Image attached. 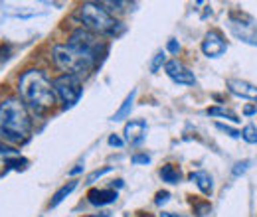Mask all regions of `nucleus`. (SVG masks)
Returning <instances> with one entry per match:
<instances>
[{
	"instance_id": "nucleus-32",
	"label": "nucleus",
	"mask_w": 257,
	"mask_h": 217,
	"mask_svg": "<svg viewBox=\"0 0 257 217\" xmlns=\"http://www.w3.org/2000/svg\"><path fill=\"white\" fill-rule=\"evenodd\" d=\"M161 217H180L178 213H170V211H162Z\"/></svg>"
},
{
	"instance_id": "nucleus-25",
	"label": "nucleus",
	"mask_w": 257,
	"mask_h": 217,
	"mask_svg": "<svg viewBox=\"0 0 257 217\" xmlns=\"http://www.w3.org/2000/svg\"><path fill=\"white\" fill-rule=\"evenodd\" d=\"M151 156L149 154H135L133 156V164H149Z\"/></svg>"
},
{
	"instance_id": "nucleus-17",
	"label": "nucleus",
	"mask_w": 257,
	"mask_h": 217,
	"mask_svg": "<svg viewBox=\"0 0 257 217\" xmlns=\"http://www.w3.org/2000/svg\"><path fill=\"white\" fill-rule=\"evenodd\" d=\"M206 113H208L210 117H222V119H227V121H231V123H239V119H237L235 113L225 111V109H222V107H212V109H208Z\"/></svg>"
},
{
	"instance_id": "nucleus-24",
	"label": "nucleus",
	"mask_w": 257,
	"mask_h": 217,
	"mask_svg": "<svg viewBox=\"0 0 257 217\" xmlns=\"http://www.w3.org/2000/svg\"><path fill=\"white\" fill-rule=\"evenodd\" d=\"M168 199H170V193H168V191H159V193H157L155 203H157V205H164Z\"/></svg>"
},
{
	"instance_id": "nucleus-11",
	"label": "nucleus",
	"mask_w": 257,
	"mask_h": 217,
	"mask_svg": "<svg viewBox=\"0 0 257 217\" xmlns=\"http://www.w3.org/2000/svg\"><path fill=\"white\" fill-rule=\"evenodd\" d=\"M227 89L237 97H243V99H251L257 101V87L247 83V81H241V79H227Z\"/></svg>"
},
{
	"instance_id": "nucleus-22",
	"label": "nucleus",
	"mask_w": 257,
	"mask_h": 217,
	"mask_svg": "<svg viewBox=\"0 0 257 217\" xmlns=\"http://www.w3.org/2000/svg\"><path fill=\"white\" fill-rule=\"evenodd\" d=\"M247 168H249V160H241V162H237L235 168H233V176H241Z\"/></svg>"
},
{
	"instance_id": "nucleus-23",
	"label": "nucleus",
	"mask_w": 257,
	"mask_h": 217,
	"mask_svg": "<svg viewBox=\"0 0 257 217\" xmlns=\"http://www.w3.org/2000/svg\"><path fill=\"white\" fill-rule=\"evenodd\" d=\"M107 172H111V166H105V168H101V170H95L93 174H89V176H87V182H95L97 178H101V176L107 174Z\"/></svg>"
},
{
	"instance_id": "nucleus-29",
	"label": "nucleus",
	"mask_w": 257,
	"mask_h": 217,
	"mask_svg": "<svg viewBox=\"0 0 257 217\" xmlns=\"http://www.w3.org/2000/svg\"><path fill=\"white\" fill-rule=\"evenodd\" d=\"M0 154H16V150H12L10 146H6V144L0 140Z\"/></svg>"
},
{
	"instance_id": "nucleus-12",
	"label": "nucleus",
	"mask_w": 257,
	"mask_h": 217,
	"mask_svg": "<svg viewBox=\"0 0 257 217\" xmlns=\"http://www.w3.org/2000/svg\"><path fill=\"white\" fill-rule=\"evenodd\" d=\"M117 197H119V195H117L115 189H91V191L87 193V201H89L91 205H97V207L109 205V203H113Z\"/></svg>"
},
{
	"instance_id": "nucleus-3",
	"label": "nucleus",
	"mask_w": 257,
	"mask_h": 217,
	"mask_svg": "<svg viewBox=\"0 0 257 217\" xmlns=\"http://www.w3.org/2000/svg\"><path fill=\"white\" fill-rule=\"evenodd\" d=\"M52 56H54L56 65L62 71H65L67 75H75V77L87 75L97 63V60L91 54L81 52V50L73 48L71 44H56L52 50Z\"/></svg>"
},
{
	"instance_id": "nucleus-31",
	"label": "nucleus",
	"mask_w": 257,
	"mask_h": 217,
	"mask_svg": "<svg viewBox=\"0 0 257 217\" xmlns=\"http://www.w3.org/2000/svg\"><path fill=\"white\" fill-rule=\"evenodd\" d=\"M243 113H245L247 117H249V115H255V113H257V107H245V109H243Z\"/></svg>"
},
{
	"instance_id": "nucleus-1",
	"label": "nucleus",
	"mask_w": 257,
	"mask_h": 217,
	"mask_svg": "<svg viewBox=\"0 0 257 217\" xmlns=\"http://www.w3.org/2000/svg\"><path fill=\"white\" fill-rule=\"evenodd\" d=\"M18 95L26 107L36 115H44L56 103V91L52 81L40 69H26L18 79Z\"/></svg>"
},
{
	"instance_id": "nucleus-16",
	"label": "nucleus",
	"mask_w": 257,
	"mask_h": 217,
	"mask_svg": "<svg viewBox=\"0 0 257 217\" xmlns=\"http://www.w3.org/2000/svg\"><path fill=\"white\" fill-rule=\"evenodd\" d=\"M135 97H137V91L133 89V91L127 95V99L123 101L121 109H119V111L113 115V119H111V121H115V123H117V121H123L125 117H128V113H131V109H133V103H135Z\"/></svg>"
},
{
	"instance_id": "nucleus-33",
	"label": "nucleus",
	"mask_w": 257,
	"mask_h": 217,
	"mask_svg": "<svg viewBox=\"0 0 257 217\" xmlns=\"http://www.w3.org/2000/svg\"><path fill=\"white\" fill-rule=\"evenodd\" d=\"M93 217H109V213H103V215H93Z\"/></svg>"
},
{
	"instance_id": "nucleus-13",
	"label": "nucleus",
	"mask_w": 257,
	"mask_h": 217,
	"mask_svg": "<svg viewBox=\"0 0 257 217\" xmlns=\"http://www.w3.org/2000/svg\"><path fill=\"white\" fill-rule=\"evenodd\" d=\"M190 180L198 186V189H200L202 193H206V195H210V193H212L214 184H212V176H210L208 172H204V170L192 172V174H190Z\"/></svg>"
},
{
	"instance_id": "nucleus-5",
	"label": "nucleus",
	"mask_w": 257,
	"mask_h": 217,
	"mask_svg": "<svg viewBox=\"0 0 257 217\" xmlns=\"http://www.w3.org/2000/svg\"><path fill=\"white\" fill-rule=\"evenodd\" d=\"M54 91L60 95V99L65 103V107H73L81 99L83 87H81L79 77L64 73V75H60V77L54 79Z\"/></svg>"
},
{
	"instance_id": "nucleus-14",
	"label": "nucleus",
	"mask_w": 257,
	"mask_h": 217,
	"mask_svg": "<svg viewBox=\"0 0 257 217\" xmlns=\"http://www.w3.org/2000/svg\"><path fill=\"white\" fill-rule=\"evenodd\" d=\"M161 178H162V182H166V184H178V182L182 180V174H180V170H178L176 166L166 164V166L161 168Z\"/></svg>"
},
{
	"instance_id": "nucleus-19",
	"label": "nucleus",
	"mask_w": 257,
	"mask_h": 217,
	"mask_svg": "<svg viewBox=\"0 0 257 217\" xmlns=\"http://www.w3.org/2000/svg\"><path fill=\"white\" fill-rule=\"evenodd\" d=\"M4 164L8 168H12V170H24L28 166V160L26 158H6Z\"/></svg>"
},
{
	"instance_id": "nucleus-34",
	"label": "nucleus",
	"mask_w": 257,
	"mask_h": 217,
	"mask_svg": "<svg viewBox=\"0 0 257 217\" xmlns=\"http://www.w3.org/2000/svg\"><path fill=\"white\" fill-rule=\"evenodd\" d=\"M0 168H2V164H0Z\"/></svg>"
},
{
	"instance_id": "nucleus-7",
	"label": "nucleus",
	"mask_w": 257,
	"mask_h": 217,
	"mask_svg": "<svg viewBox=\"0 0 257 217\" xmlns=\"http://www.w3.org/2000/svg\"><path fill=\"white\" fill-rule=\"evenodd\" d=\"M227 28L239 42L249 44V46H257V26L253 22H245L241 16L231 14L227 18Z\"/></svg>"
},
{
	"instance_id": "nucleus-27",
	"label": "nucleus",
	"mask_w": 257,
	"mask_h": 217,
	"mask_svg": "<svg viewBox=\"0 0 257 217\" xmlns=\"http://www.w3.org/2000/svg\"><path fill=\"white\" fill-rule=\"evenodd\" d=\"M166 48H168V52H170V54H178V52H180V44H178L176 40H170Z\"/></svg>"
},
{
	"instance_id": "nucleus-4",
	"label": "nucleus",
	"mask_w": 257,
	"mask_h": 217,
	"mask_svg": "<svg viewBox=\"0 0 257 217\" xmlns=\"http://www.w3.org/2000/svg\"><path fill=\"white\" fill-rule=\"evenodd\" d=\"M75 16L89 28V32H95V34H117L121 30L119 22L99 2H83L77 8Z\"/></svg>"
},
{
	"instance_id": "nucleus-9",
	"label": "nucleus",
	"mask_w": 257,
	"mask_h": 217,
	"mask_svg": "<svg viewBox=\"0 0 257 217\" xmlns=\"http://www.w3.org/2000/svg\"><path fill=\"white\" fill-rule=\"evenodd\" d=\"M202 52L208 58H220L227 52V44L218 32H208L202 42Z\"/></svg>"
},
{
	"instance_id": "nucleus-18",
	"label": "nucleus",
	"mask_w": 257,
	"mask_h": 217,
	"mask_svg": "<svg viewBox=\"0 0 257 217\" xmlns=\"http://www.w3.org/2000/svg\"><path fill=\"white\" fill-rule=\"evenodd\" d=\"M241 138L249 144H257V126L255 124H247L243 130H241Z\"/></svg>"
},
{
	"instance_id": "nucleus-20",
	"label": "nucleus",
	"mask_w": 257,
	"mask_h": 217,
	"mask_svg": "<svg viewBox=\"0 0 257 217\" xmlns=\"http://www.w3.org/2000/svg\"><path fill=\"white\" fill-rule=\"evenodd\" d=\"M162 63L166 65V56H164V52H161V54H157V56H155V60H153V63H151V71H153V73H157V71L161 69Z\"/></svg>"
},
{
	"instance_id": "nucleus-10",
	"label": "nucleus",
	"mask_w": 257,
	"mask_h": 217,
	"mask_svg": "<svg viewBox=\"0 0 257 217\" xmlns=\"http://www.w3.org/2000/svg\"><path fill=\"white\" fill-rule=\"evenodd\" d=\"M145 136H147V123L145 121H131L125 124V140L128 144L137 146L145 140Z\"/></svg>"
},
{
	"instance_id": "nucleus-8",
	"label": "nucleus",
	"mask_w": 257,
	"mask_h": 217,
	"mask_svg": "<svg viewBox=\"0 0 257 217\" xmlns=\"http://www.w3.org/2000/svg\"><path fill=\"white\" fill-rule=\"evenodd\" d=\"M164 71H166V75H168L174 83H178V85H194V83H196L194 73L188 69V67H184L178 60H170V62H166Z\"/></svg>"
},
{
	"instance_id": "nucleus-26",
	"label": "nucleus",
	"mask_w": 257,
	"mask_h": 217,
	"mask_svg": "<svg viewBox=\"0 0 257 217\" xmlns=\"http://www.w3.org/2000/svg\"><path fill=\"white\" fill-rule=\"evenodd\" d=\"M196 213H198V217H206V213H210V205L208 203L196 205Z\"/></svg>"
},
{
	"instance_id": "nucleus-28",
	"label": "nucleus",
	"mask_w": 257,
	"mask_h": 217,
	"mask_svg": "<svg viewBox=\"0 0 257 217\" xmlns=\"http://www.w3.org/2000/svg\"><path fill=\"white\" fill-rule=\"evenodd\" d=\"M109 144H111V146H123V140H121L117 134H111V136H109Z\"/></svg>"
},
{
	"instance_id": "nucleus-6",
	"label": "nucleus",
	"mask_w": 257,
	"mask_h": 217,
	"mask_svg": "<svg viewBox=\"0 0 257 217\" xmlns=\"http://www.w3.org/2000/svg\"><path fill=\"white\" fill-rule=\"evenodd\" d=\"M67 44H71L73 48H77V50H81V52L91 54L97 62H99V56L105 54V50H107L105 42H101L99 36H95L93 32H89V30H83V28L73 32V34L69 36V42H67Z\"/></svg>"
},
{
	"instance_id": "nucleus-30",
	"label": "nucleus",
	"mask_w": 257,
	"mask_h": 217,
	"mask_svg": "<svg viewBox=\"0 0 257 217\" xmlns=\"http://www.w3.org/2000/svg\"><path fill=\"white\" fill-rule=\"evenodd\" d=\"M81 170H83V164H77L75 168H71V170H69V176H75V174H79Z\"/></svg>"
},
{
	"instance_id": "nucleus-2",
	"label": "nucleus",
	"mask_w": 257,
	"mask_h": 217,
	"mask_svg": "<svg viewBox=\"0 0 257 217\" xmlns=\"http://www.w3.org/2000/svg\"><path fill=\"white\" fill-rule=\"evenodd\" d=\"M32 130V119L28 107L20 97H8L0 103V140L20 144Z\"/></svg>"
},
{
	"instance_id": "nucleus-21",
	"label": "nucleus",
	"mask_w": 257,
	"mask_h": 217,
	"mask_svg": "<svg viewBox=\"0 0 257 217\" xmlns=\"http://www.w3.org/2000/svg\"><path fill=\"white\" fill-rule=\"evenodd\" d=\"M216 126H218V130L225 132V134H227V136H231V138H239V136H241V132H239V130H235V128H231V126H227V124L218 123Z\"/></svg>"
},
{
	"instance_id": "nucleus-15",
	"label": "nucleus",
	"mask_w": 257,
	"mask_h": 217,
	"mask_svg": "<svg viewBox=\"0 0 257 217\" xmlns=\"http://www.w3.org/2000/svg\"><path fill=\"white\" fill-rule=\"evenodd\" d=\"M75 187H77V182H67V184H64V186L54 193V197H52V201H50V207H58V205L64 201L65 197H67Z\"/></svg>"
}]
</instances>
